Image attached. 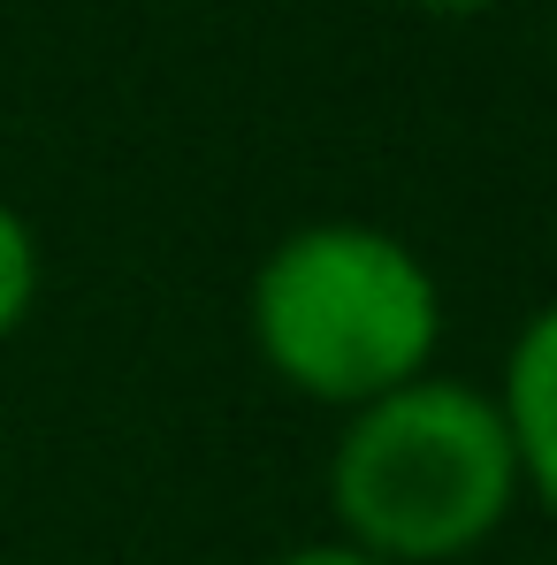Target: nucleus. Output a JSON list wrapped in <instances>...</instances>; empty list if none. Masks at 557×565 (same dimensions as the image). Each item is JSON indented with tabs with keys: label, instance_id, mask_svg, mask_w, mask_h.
<instances>
[{
	"label": "nucleus",
	"instance_id": "nucleus-5",
	"mask_svg": "<svg viewBox=\"0 0 557 565\" xmlns=\"http://www.w3.org/2000/svg\"><path fill=\"white\" fill-rule=\"evenodd\" d=\"M268 565H374L367 551H352L344 535H313V543H290L282 558H268Z\"/></svg>",
	"mask_w": 557,
	"mask_h": 565
},
{
	"label": "nucleus",
	"instance_id": "nucleus-6",
	"mask_svg": "<svg viewBox=\"0 0 557 565\" xmlns=\"http://www.w3.org/2000/svg\"><path fill=\"white\" fill-rule=\"evenodd\" d=\"M397 8H413V15H489L496 0H397Z\"/></svg>",
	"mask_w": 557,
	"mask_h": 565
},
{
	"label": "nucleus",
	"instance_id": "nucleus-4",
	"mask_svg": "<svg viewBox=\"0 0 557 565\" xmlns=\"http://www.w3.org/2000/svg\"><path fill=\"white\" fill-rule=\"evenodd\" d=\"M39 290H46L39 230H31V214L0 191V344H8V337H23V321L39 313Z\"/></svg>",
	"mask_w": 557,
	"mask_h": 565
},
{
	"label": "nucleus",
	"instance_id": "nucleus-2",
	"mask_svg": "<svg viewBox=\"0 0 557 565\" xmlns=\"http://www.w3.org/2000/svg\"><path fill=\"white\" fill-rule=\"evenodd\" d=\"M329 512L374 565H459L489 551L519 512L496 397L459 375H420L344 413L329 444Z\"/></svg>",
	"mask_w": 557,
	"mask_h": 565
},
{
	"label": "nucleus",
	"instance_id": "nucleus-1",
	"mask_svg": "<svg viewBox=\"0 0 557 565\" xmlns=\"http://www.w3.org/2000/svg\"><path fill=\"white\" fill-rule=\"evenodd\" d=\"M443 321L436 268L382 222H306L253 268L245 290L260 367L321 413H360L436 375Z\"/></svg>",
	"mask_w": 557,
	"mask_h": 565
},
{
	"label": "nucleus",
	"instance_id": "nucleus-3",
	"mask_svg": "<svg viewBox=\"0 0 557 565\" xmlns=\"http://www.w3.org/2000/svg\"><path fill=\"white\" fill-rule=\"evenodd\" d=\"M489 397H496V420L512 436L519 497L557 512V298L519 321V337L504 352V375H496Z\"/></svg>",
	"mask_w": 557,
	"mask_h": 565
}]
</instances>
